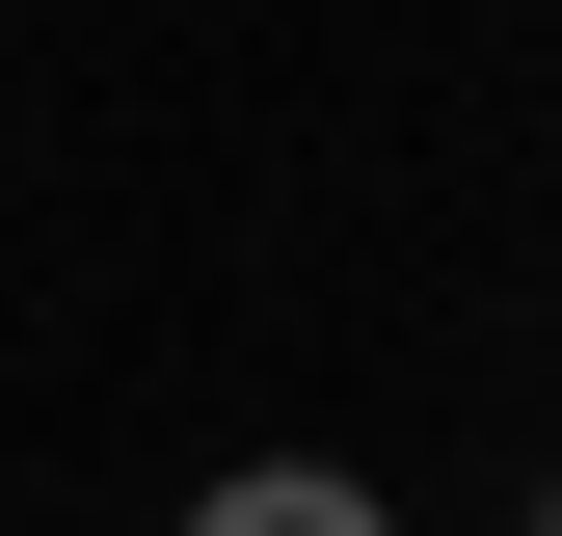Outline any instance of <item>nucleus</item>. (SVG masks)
<instances>
[{"label":"nucleus","mask_w":562,"mask_h":536,"mask_svg":"<svg viewBox=\"0 0 562 536\" xmlns=\"http://www.w3.org/2000/svg\"><path fill=\"white\" fill-rule=\"evenodd\" d=\"M188 536H402L348 456H241V483H188Z\"/></svg>","instance_id":"nucleus-1"},{"label":"nucleus","mask_w":562,"mask_h":536,"mask_svg":"<svg viewBox=\"0 0 562 536\" xmlns=\"http://www.w3.org/2000/svg\"><path fill=\"white\" fill-rule=\"evenodd\" d=\"M536 536H562V483H536Z\"/></svg>","instance_id":"nucleus-2"}]
</instances>
